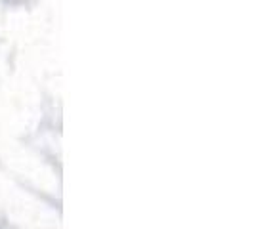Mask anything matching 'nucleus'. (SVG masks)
Masks as SVG:
<instances>
[]
</instances>
